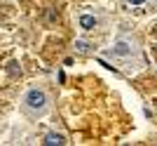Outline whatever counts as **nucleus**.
<instances>
[{"mask_svg":"<svg viewBox=\"0 0 157 146\" xmlns=\"http://www.w3.org/2000/svg\"><path fill=\"white\" fill-rule=\"evenodd\" d=\"M80 26L85 28V31H92V28L96 26V19H94L92 14H82V17H80Z\"/></svg>","mask_w":157,"mask_h":146,"instance_id":"nucleus-3","label":"nucleus"},{"mask_svg":"<svg viewBox=\"0 0 157 146\" xmlns=\"http://www.w3.org/2000/svg\"><path fill=\"white\" fill-rule=\"evenodd\" d=\"M42 144H47V146H63L66 144V137H63V134H56V132H49Z\"/></svg>","mask_w":157,"mask_h":146,"instance_id":"nucleus-2","label":"nucleus"},{"mask_svg":"<svg viewBox=\"0 0 157 146\" xmlns=\"http://www.w3.org/2000/svg\"><path fill=\"white\" fill-rule=\"evenodd\" d=\"M26 106L28 108H33V111H40V108H45V104H47V97H45V92L42 90H28L26 92Z\"/></svg>","mask_w":157,"mask_h":146,"instance_id":"nucleus-1","label":"nucleus"},{"mask_svg":"<svg viewBox=\"0 0 157 146\" xmlns=\"http://www.w3.org/2000/svg\"><path fill=\"white\" fill-rule=\"evenodd\" d=\"M75 47H78L80 52H87V50H89V45H87V43H82V40H78V43H75Z\"/></svg>","mask_w":157,"mask_h":146,"instance_id":"nucleus-4","label":"nucleus"},{"mask_svg":"<svg viewBox=\"0 0 157 146\" xmlns=\"http://www.w3.org/2000/svg\"><path fill=\"white\" fill-rule=\"evenodd\" d=\"M129 2H131V5H143L145 0H129Z\"/></svg>","mask_w":157,"mask_h":146,"instance_id":"nucleus-5","label":"nucleus"}]
</instances>
